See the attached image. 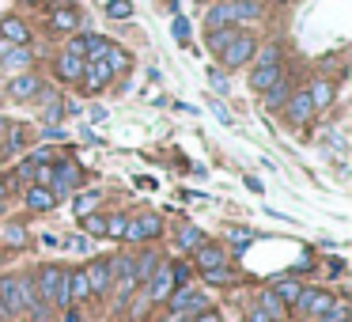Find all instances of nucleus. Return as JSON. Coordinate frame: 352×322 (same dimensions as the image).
Masks as SVG:
<instances>
[{
    "mask_svg": "<svg viewBox=\"0 0 352 322\" xmlns=\"http://www.w3.org/2000/svg\"><path fill=\"white\" fill-rule=\"evenodd\" d=\"M34 292H38V299L46 307H61V311H69V269L65 266H42L38 273L31 277Z\"/></svg>",
    "mask_w": 352,
    "mask_h": 322,
    "instance_id": "f257e3e1",
    "label": "nucleus"
},
{
    "mask_svg": "<svg viewBox=\"0 0 352 322\" xmlns=\"http://www.w3.org/2000/svg\"><path fill=\"white\" fill-rule=\"evenodd\" d=\"M254 50H258V34H254L250 27H235V31H231V42L220 54V69H243V65H250Z\"/></svg>",
    "mask_w": 352,
    "mask_h": 322,
    "instance_id": "f03ea898",
    "label": "nucleus"
},
{
    "mask_svg": "<svg viewBox=\"0 0 352 322\" xmlns=\"http://www.w3.org/2000/svg\"><path fill=\"white\" fill-rule=\"evenodd\" d=\"M80 182H84V171H80V163L72 160H57L54 163V178H50V190H54V197H69V193L80 190Z\"/></svg>",
    "mask_w": 352,
    "mask_h": 322,
    "instance_id": "7ed1b4c3",
    "label": "nucleus"
},
{
    "mask_svg": "<svg viewBox=\"0 0 352 322\" xmlns=\"http://www.w3.org/2000/svg\"><path fill=\"white\" fill-rule=\"evenodd\" d=\"M163 235V220L155 213H140L125 220V243H148V239H160Z\"/></svg>",
    "mask_w": 352,
    "mask_h": 322,
    "instance_id": "20e7f679",
    "label": "nucleus"
},
{
    "mask_svg": "<svg viewBox=\"0 0 352 322\" xmlns=\"http://www.w3.org/2000/svg\"><path fill=\"white\" fill-rule=\"evenodd\" d=\"M167 307H170V314H197V311H205V307H212V303H208V296L201 288L182 284V288H175L167 296Z\"/></svg>",
    "mask_w": 352,
    "mask_h": 322,
    "instance_id": "39448f33",
    "label": "nucleus"
},
{
    "mask_svg": "<svg viewBox=\"0 0 352 322\" xmlns=\"http://www.w3.org/2000/svg\"><path fill=\"white\" fill-rule=\"evenodd\" d=\"M84 277H87L91 296H110V284H114V261L110 258H91L84 266Z\"/></svg>",
    "mask_w": 352,
    "mask_h": 322,
    "instance_id": "423d86ee",
    "label": "nucleus"
},
{
    "mask_svg": "<svg viewBox=\"0 0 352 322\" xmlns=\"http://www.w3.org/2000/svg\"><path fill=\"white\" fill-rule=\"evenodd\" d=\"M140 292L148 296V303H167V296L175 292V273H170V261H160V269L148 277V284Z\"/></svg>",
    "mask_w": 352,
    "mask_h": 322,
    "instance_id": "0eeeda50",
    "label": "nucleus"
},
{
    "mask_svg": "<svg viewBox=\"0 0 352 322\" xmlns=\"http://www.w3.org/2000/svg\"><path fill=\"white\" fill-rule=\"evenodd\" d=\"M0 307L8 319L23 314V284H19V273H4L0 277Z\"/></svg>",
    "mask_w": 352,
    "mask_h": 322,
    "instance_id": "6e6552de",
    "label": "nucleus"
},
{
    "mask_svg": "<svg viewBox=\"0 0 352 322\" xmlns=\"http://www.w3.org/2000/svg\"><path fill=\"white\" fill-rule=\"evenodd\" d=\"M50 31H80V8L76 4H69V0H57L54 8H50Z\"/></svg>",
    "mask_w": 352,
    "mask_h": 322,
    "instance_id": "1a4fd4ad",
    "label": "nucleus"
},
{
    "mask_svg": "<svg viewBox=\"0 0 352 322\" xmlns=\"http://www.w3.org/2000/svg\"><path fill=\"white\" fill-rule=\"evenodd\" d=\"M329 303H333V296H329V292H322V288H303L292 307H296L299 314H314V319H318V314L329 311Z\"/></svg>",
    "mask_w": 352,
    "mask_h": 322,
    "instance_id": "9d476101",
    "label": "nucleus"
},
{
    "mask_svg": "<svg viewBox=\"0 0 352 322\" xmlns=\"http://www.w3.org/2000/svg\"><path fill=\"white\" fill-rule=\"evenodd\" d=\"M303 92H307V99H311L314 114L329 110V107H333V99H337V84H333V80H326V76H314L311 87H303Z\"/></svg>",
    "mask_w": 352,
    "mask_h": 322,
    "instance_id": "9b49d317",
    "label": "nucleus"
},
{
    "mask_svg": "<svg viewBox=\"0 0 352 322\" xmlns=\"http://www.w3.org/2000/svg\"><path fill=\"white\" fill-rule=\"evenodd\" d=\"M110 80H114V69H110L107 61H84V76H80V84H84L91 95H99L102 87H110Z\"/></svg>",
    "mask_w": 352,
    "mask_h": 322,
    "instance_id": "f8f14e48",
    "label": "nucleus"
},
{
    "mask_svg": "<svg viewBox=\"0 0 352 322\" xmlns=\"http://www.w3.org/2000/svg\"><path fill=\"white\" fill-rule=\"evenodd\" d=\"M54 72L61 84H80V76H84V57L80 54H69V50H61L54 61Z\"/></svg>",
    "mask_w": 352,
    "mask_h": 322,
    "instance_id": "ddd939ff",
    "label": "nucleus"
},
{
    "mask_svg": "<svg viewBox=\"0 0 352 322\" xmlns=\"http://www.w3.org/2000/svg\"><path fill=\"white\" fill-rule=\"evenodd\" d=\"M42 87H46V84H42L34 72H19V76L8 84V95H12V99H19V103H34L42 95Z\"/></svg>",
    "mask_w": 352,
    "mask_h": 322,
    "instance_id": "4468645a",
    "label": "nucleus"
},
{
    "mask_svg": "<svg viewBox=\"0 0 352 322\" xmlns=\"http://www.w3.org/2000/svg\"><path fill=\"white\" fill-rule=\"evenodd\" d=\"M280 110H284V118H288L292 125H307L314 118V107H311V99H307V92H292Z\"/></svg>",
    "mask_w": 352,
    "mask_h": 322,
    "instance_id": "2eb2a0df",
    "label": "nucleus"
},
{
    "mask_svg": "<svg viewBox=\"0 0 352 322\" xmlns=\"http://www.w3.org/2000/svg\"><path fill=\"white\" fill-rule=\"evenodd\" d=\"M193 266L201 269V273H205V269H216V266H228V250H223L220 243H201L197 250H193Z\"/></svg>",
    "mask_w": 352,
    "mask_h": 322,
    "instance_id": "dca6fc26",
    "label": "nucleus"
},
{
    "mask_svg": "<svg viewBox=\"0 0 352 322\" xmlns=\"http://www.w3.org/2000/svg\"><path fill=\"white\" fill-rule=\"evenodd\" d=\"M0 39L12 42V46H31L34 34H31V27H27L19 16H4L0 19Z\"/></svg>",
    "mask_w": 352,
    "mask_h": 322,
    "instance_id": "f3484780",
    "label": "nucleus"
},
{
    "mask_svg": "<svg viewBox=\"0 0 352 322\" xmlns=\"http://www.w3.org/2000/svg\"><path fill=\"white\" fill-rule=\"evenodd\" d=\"M228 4H231V16H235V27L258 23L261 12H265V0H228Z\"/></svg>",
    "mask_w": 352,
    "mask_h": 322,
    "instance_id": "a211bd4d",
    "label": "nucleus"
},
{
    "mask_svg": "<svg viewBox=\"0 0 352 322\" xmlns=\"http://www.w3.org/2000/svg\"><path fill=\"white\" fill-rule=\"evenodd\" d=\"M288 95H292V80L280 76L276 84H269L265 92H261V107H265V110H280L284 103H288Z\"/></svg>",
    "mask_w": 352,
    "mask_h": 322,
    "instance_id": "6ab92c4d",
    "label": "nucleus"
},
{
    "mask_svg": "<svg viewBox=\"0 0 352 322\" xmlns=\"http://www.w3.org/2000/svg\"><path fill=\"white\" fill-rule=\"evenodd\" d=\"M223 27H235V16H231L228 0H216L212 8L205 12V31H223Z\"/></svg>",
    "mask_w": 352,
    "mask_h": 322,
    "instance_id": "aec40b11",
    "label": "nucleus"
},
{
    "mask_svg": "<svg viewBox=\"0 0 352 322\" xmlns=\"http://www.w3.org/2000/svg\"><path fill=\"white\" fill-rule=\"evenodd\" d=\"M23 201H27L31 213H50V208H57V197H54L50 186H31V190L23 193Z\"/></svg>",
    "mask_w": 352,
    "mask_h": 322,
    "instance_id": "412c9836",
    "label": "nucleus"
},
{
    "mask_svg": "<svg viewBox=\"0 0 352 322\" xmlns=\"http://www.w3.org/2000/svg\"><path fill=\"white\" fill-rule=\"evenodd\" d=\"M280 76H284V65H254L250 69V87L254 92H265V87L276 84Z\"/></svg>",
    "mask_w": 352,
    "mask_h": 322,
    "instance_id": "4be33fe9",
    "label": "nucleus"
},
{
    "mask_svg": "<svg viewBox=\"0 0 352 322\" xmlns=\"http://www.w3.org/2000/svg\"><path fill=\"white\" fill-rule=\"evenodd\" d=\"M160 254L155 250H140V258H133V273H137V288H144L148 284V277L155 273V269H160Z\"/></svg>",
    "mask_w": 352,
    "mask_h": 322,
    "instance_id": "5701e85b",
    "label": "nucleus"
},
{
    "mask_svg": "<svg viewBox=\"0 0 352 322\" xmlns=\"http://www.w3.org/2000/svg\"><path fill=\"white\" fill-rule=\"evenodd\" d=\"M99 201H102V190H76L72 193V213H76V220L87 216V213H95Z\"/></svg>",
    "mask_w": 352,
    "mask_h": 322,
    "instance_id": "b1692460",
    "label": "nucleus"
},
{
    "mask_svg": "<svg viewBox=\"0 0 352 322\" xmlns=\"http://www.w3.org/2000/svg\"><path fill=\"white\" fill-rule=\"evenodd\" d=\"M175 243H178V250H197L201 243H205V231L197 228V224H182V228L175 231Z\"/></svg>",
    "mask_w": 352,
    "mask_h": 322,
    "instance_id": "393cba45",
    "label": "nucleus"
},
{
    "mask_svg": "<svg viewBox=\"0 0 352 322\" xmlns=\"http://www.w3.org/2000/svg\"><path fill=\"white\" fill-rule=\"evenodd\" d=\"M84 299H91V288H87V277L84 269H69V303H84Z\"/></svg>",
    "mask_w": 352,
    "mask_h": 322,
    "instance_id": "a878e982",
    "label": "nucleus"
},
{
    "mask_svg": "<svg viewBox=\"0 0 352 322\" xmlns=\"http://www.w3.org/2000/svg\"><path fill=\"white\" fill-rule=\"evenodd\" d=\"M258 307H261V311H265L273 322H284V319H288V307H284L280 299H276V292H273V288H265V292L258 296Z\"/></svg>",
    "mask_w": 352,
    "mask_h": 322,
    "instance_id": "bb28decb",
    "label": "nucleus"
},
{
    "mask_svg": "<svg viewBox=\"0 0 352 322\" xmlns=\"http://www.w3.org/2000/svg\"><path fill=\"white\" fill-rule=\"evenodd\" d=\"M84 39V61H102L110 50V39H102V34H80Z\"/></svg>",
    "mask_w": 352,
    "mask_h": 322,
    "instance_id": "cd10ccee",
    "label": "nucleus"
},
{
    "mask_svg": "<svg viewBox=\"0 0 352 322\" xmlns=\"http://www.w3.org/2000/svg\"><path fill=\"white\" fill-rule=\"evenodd\" d=\"M254 61H258V65H284L280 42H265V46H258V50H254Z\"/></svg>",
    "mask_w": 352,
    "mask_h": 322,
    "instance_id": "c85d7f7f",
    "label": "nucleus"
},
{
    "mask_svg": "<svg viewBox=\"0 0 352 322\" xmlns=\"http://www.w3.org/2000/svg\"><path fill=\"white\" fill-rule=\"evenodd\" d=\"M0 65H8V69H31V65H34V57H31V50H27V46H12L8 50V57H4V61H0Z\"/></svg>",
    "mask_w": 352,
    "mask_h": 322,
    "instance_id": "c756f323",
    "label": "nucleus"
},
{
    "mask_svg": "<svg viewBox=\"0 0 352 322\" xmlns=\"http://www.w3.org/2000/svg\"><path fill=\"white\" fill-rule=\"evenodd\" d=\"M201 281H205V284H216V288H223V284H235V269H228V266L205 269V273H201Z\"/></svg>",
    "mask_w": 352,
    "mask_h": 322,
    "instance_id": "7c9ffc66",
    "label": "nucleus"
},
{
    "mask_svg": "<svg viewBox=\"0 0 352 322\" xmlns=\"http://www.w3.org/2000/svg\"><path fill=\"white\" fill-rule=\"evenodd\" d=\"M273 292H276V299H280L284 307H292V303H296V296L303 292V284H299V281H276Z\"/></svg>",
    "mask_w": 352,
    "mask_h": 322,
    "instance_id": "2f4dec72",
    "label": "nucleus"
},
{
    "mask_svg": "<svg viewBox=\"0 0 352 322\" xmlns=\"http://www.w3.org/2000/svg\"><path fill=\"white\" fill-rule=\"evenodd\" d=\"M231 31H235V27H223V31H208V34H205L208 54H216V57H220V54H223V46L231 42Z\"/></svg>",
    "mask_w": 352,
    "mask_h": 322,
    "instance_id": "473e14b6",
    "label": "nucleus"
},
{
    "mask_svg": "<svg viewBox=\"0 0 352 322\" xmlns=\"http://www.w3.org/2000/svg\"><path fill=\"white\" fill-rule=\"evenodd\" d=\"M102 61H107V65H110V69H114V72H125V69H129V65H133V57L125 54L122 46H114V42H110V50H107V57H102Z\"/></svg>",
    "mask_w": 352,
    "mask_h": 322,
    "instance_id": "72a5a7b5",
    "label": "nucleus"
},
{
    "mask_svg": "<svg viewBox=\"0 0 352 322\" xmlns=\"http://www.w3.org/2000/svg\"><path fill=\"white\" fill-rule=\"evenodd\" d=\"M0 239H4L8 246H23L27 243V228L23 224H4V228H0Z\"/></svg>",
    "mask_w": 352,
    "mask_h": 322,
    "instance_id": "f704fd0d",
    "label": "nucleus"
},
{
    "mask_svg": "<svg viewBox=\"0 0 352 322\" xmlns=\"http://www.w3.org/2000/svg\"><path fill=\"white\" fill-rule=\"evenodd\" d=\"M318 322H349V303L344 299H333L326 314H318Z\"/></svg>",
    "mask_w": 352,
    "mask_h": 322,
    "instance_id": "c9c22d12",
    "label": "nucleus"
},
{
    "mask_svg": "<svg viewBox=\"0 0 352 322\" xmlns=\"http://www.w3.org/2000/svg\"><path fill=\"white\" fill-rule=\"evenodd\" d=\"M80 224H84V231H87V235H107V216H99V213L80 216Z\"/></svg>",
    "mask_w": 352,
    "mask_h": 322,
    "instance_id": "e433bc0d",
    "label": "nucleus"
},
{
    "mask_svg": "<svg viewBox=\"0 0 352 322\" xmlns=\"http://www.w3.org/2000/svg\"><path fill=\"white\" fill-rule=\"evenodd\" d=\"M125 220H129L125 213L107 216V239H122V235H125Z\"/></svg>",
    "mask_w": 352,
    "mask_h": 322,
    "instance_id": "4c0bfd02",
    "label": "nucleus"
},
{
    "mask_svg": "<svg viewBox=\"0 0 352 322\" xmlns=\"http://www.w3.org/2000/svg\"><path fill=\"white\" fill-rule=\"evenodd\" d=\"M107 16H110V19H133V4H129V0H110V4H107Z\"/></svg>",
    "mask_w": 352,
    "mask_h": 322,
    "instance_id": "58836bf2",
    "label": "nucleus"
},
{
    "mask_svg": "<svg viewBox=\"0 0 352 322\" xmlns=\"http://www.w3.org/2000/svg\"><path fill=\"white\" fill-rule=\"evenodd\" d=\"M228 235L235 239V254H239V250H246V246L254 243V231H246V228H231Z\"/></svg>",
    "mask_w": 352,
    "mask_h": 322,
    "instance_id": "ea45409f",
    "label": "nucleus"
},
{
    "mask_svg": "<svg viewBox=\"0 0 352 322\" xmlns=\"http://www.w3.org/2000/svg\"><path fill=\"white\" fill-rule=\"evenodd\" d=\"M208 80H212V87H216V92H228V87H231V80H228V72H223L220 69V65H216V69H208Z\"/></svg>",
    "mask_w": 352,
    "mask_h": 322,
    "instance_id": "a19ab883",
    "label": "nucleus"
},
{
    "mask_svg": "<svg viewBox=\"0 0 352 322\" xmlns=\"http://www.w3.org/2000/svg\"><path fill=\"white\" fill-rule=\"evenodd\" d=\"M208 107H212V114L220 118L223 125H231V114H228V107H223V99H220V95H212V99H208Z\"/></svg>",
    "mask_w": 352,
    "mask_h": 322,
    "instance_id": "79ce46f5",
    "label": "nucleus"
},
{
    "mask_svg": "<svg viewBox=\"0 0 352 322\" xmlns=\"http://www.w3.org/2000/svg\"><path fill=\"white\" fill-rule=\"evenodd\" d=\"M186 322H220V311L216 307H205V311H197V314H190Z\"/></svg>",
    "mask_w": 352,
    "mask_h": 322,
    "instance_id": "37998d69",
    "label": "nucleus"
},
{
    "mask_svg": "<svg viewBox=\"0 0 352 322\" xmlns=\"http://www.w3.org/2000/svg\"><path fill=\"white\" fill-rule=\"evenodd\" d=\"M87 246H91V239H87V235H72V239H69V250H80V254H84Z\"/></svg>",
    "mask_w": 352,
    "mask_h": 322,
    "instance_id": "c03bdc74",
    "label": "nucleus"
},
{
    "mask_svg": "<svg viewBox=\"0 0 352 322\" xmlns=\"http://www.w3.org/2000/svg\"><path fill=\"white\" fill-rule=\"evenodd\" d=\"M175 34H178V42H186V39H190V23H186L182 16H175Z\"/></svg>",
    "mask_w": 352,
    "mask_h": 322,
    "instance_id": "a18cd8bd",
    "label": "nucleus"
},
{
    "mask_svg": "<svg viewBox=\"0 0 352 322\" xmlns=\"http://www.w3.org/2000/svg\"><path fill=\"white\" fill-rule=\"evenodd\" d=\"M246 322H273V319H269V314H265V311H261V307H258V303H254V307H250V311H246Z\"/></svg>",
    "mask_w": 352,
    "mask_h": 322,
    "instance_id": "49530a36",
    "label": "nucleus"
},
{
    "mask_svg": "<svg viewBox=\"0 0 352 322\" xmlns=\"http://www.w3.org/2000/svg\"><path fill=\"white\" fill-rule=\"evenodd\" d=\"M38 137L42 140H65V133L57 129V125H46V129H38Z\"/></svg>",
    "mask_w": 352,
    "mask_h": 322,
    "instance_id": "de8ad7c7",
    "label": "nucleus"
},
{
    "mask_svg": "<svg viewBox=\"0 0 352 322\" xmlns=\"http://www.w3.org/2000/svg\"><path fill=\"white\" fill-rule=\"evenodd\" d=\"M8 190H12V178L0 175V197H8Z\"/></svg>",
    "mask_w": 352,
    "mask_h": 322,
    "instance_id": "09e8293b",
    "label": "nucleus"
},
{
    "mask_svg": "<svg viewBox=\"0 0 352 322\" xmlns=\"http://www.w3.org/2000/svg\"><path fill=\"white\" fill-rule=\"evenodd\" d=\"M42 246H61V239H57V235H50V231H46V235H42Z\"/></svg>",
    "mask_w": 352,
    "mask_h": 322,
    "instance_id": "8fccbe9b",
    "label": "nucleus"
},
{
    "mask_svg": "<svg viewBox=\"0 0 352 322\" xmlns=\"http://www.w3.org/2000/svg\"><path fill=\"white\" fill-rule=\"evenodd\" d=\"M19 4H27V8H38V4H54V0H19Z\"/></svg>",
    "mask_w": 352,
    "mask_h": 322,
    "instance_id": "3c124183",
    "label": "nucleus"
},
{
    "mask_svg": "<svg viewBox=\"0 0 352 322\" xmlns=\"http://www.w3.org/2000/svg\"><path fill=\"white\" fill-rule=\"evenodd\" d=\"M8 50H12V42H4V39H0V61L8 57Z\"/></svg>",
    "mask_w": 352,
    "mask_h": 322,
    "instance_id": "603ef678",
    "label": "nucleus"
},
{
    "mask_svg": "<svg viewBox=\"0 0 352 322\" xmlns=\"http://www.w3.org/2000/svg\"><path fill=\"white\" fill-rule=\"evenodd\" d=\"M265 4H288V0H265Z\"/></svg>",
    "mask_w": 352,
    "mask_h": 322,
    "instance_id": "864d4df0",
    "label": "nucleus"
},
{
    "mask_svg": "<svg viewBox=\"0 0 352 322\" xmlns=\"http://www.w3.org/2000/svg\"><path fill=\"white\" fill-rule=\"evenodd\" d=\"M4 208H8V205H4V197H0V216H4Z\"/></svg>",
    "mask_w": 352,
    "mask_h": 322,
    "instance_id": "5fc2aeb1",
    "label": "nucleus"
},
{
    "mask_svg": "<svg viewBox=\"0 0 352 322\" xmlns=\"http://www.w3.org/2000/svg\"><path fill=\"white\" fill-rule=\"evenodd\" d=\"M4 319H8V314H4V307H0V322H4Z\"/></svg>",
    "mask_w": 352,
    "mask_h": 322,
    "instance_id": "6e6d98bb",
    "label": "nucleus"
}]
</instances>
